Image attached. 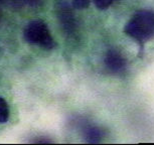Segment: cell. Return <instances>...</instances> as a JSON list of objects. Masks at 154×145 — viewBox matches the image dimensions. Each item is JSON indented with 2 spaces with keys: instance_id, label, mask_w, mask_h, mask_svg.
<instances>
[{
  "instance_id": "ba28073f",
  "label": "cell",
  "mask_w": 154,
  "mask_h": 145,
  "mask_svg": "<svg viewBox=\"0 0 154 145\" xmlns=\"http://www.w3.org/2000/svg\"><path fill=\"white\" fill-rule=\"evenodd\" d=\"M113 0H94L96 7L99 9H107L112 4Z\"/></svg>"
},
{
  "instance_id": "52a82bcc",
  "label": "cell",
  "mask_w": 154,
  "mask_h": 145,
  "mask_svg": "<svg viewBox=\"0 0 154 145\" xmlns=\"http://www.w3.org/2000/svg\"><path fill=\"white\" fill-rule=\"evenodd\" d=\"M91 0H72V5L77 9H85L90 5Z\"/></svg>"
},
{
  "instance_id": "6da1fadb",
  "label": "cell",
  "mask_w": 154,
  "mask_h": 145,
  "mask_svg": "<svg viewBox=\"0 0 154 145\" xmlns=\"http://www.w3.org/2000/svg\"><path fill=\"white\" fill-rule=\"evenodd\" d=\"M125 33L133 39L145 42L154 36V12L137 11L125 25Z\"/></svg>"
},
{
  "instance_id": "9c48e42d",
  "label": "cell",
  "mask_w": 154,
  "mask_h": 145,
  "mask_svg": "<svg viewBox=\"0 0 154 145\" xmlns=\"http://www.w3.org/2000/svg\"><path fill=\"white\" fill-rule=\"evenodd\" d=\"M40 138H42V137H38L37 140L33 141V142H34V143H51V142H53L51 140H48V138H45L43 140H42V139H40Z\"/></svg>"
},
{
  "instance_id": "5b68a950",
  "label": "cell",
  "mask_w": 154,
  "mask_h": 145,
  "mask_svg": "<svg viewBox=\"0 0 154 145\" xmlns=\"http://www.w3.org/2000/svg\"><path fill=\"white\" fill-rule=\"evenodd\" d=\"M59 17L62 22V25L68 33L74 31L75 27V22L74 18V14L69 9V6L66 2H62L59 6Z\"/></svg>"
},
{
  "instance_id": "30bf717a",
  "label": "cell",
  "mask_w": 154,
  "mask_h": 145,
  "mask_svg": "<svg viewBox=\"0 0 154 145\" xmlns=\"http://www.w3.org/2000/svg\"><path fill=\"white\" fill-rule=\"evenodd\" d=\"M4 1H6V0H0V3H2V2H4Z\"/></svg>"
},
{
  "instance_id": "8992f818",
  "label": "cell",
  "mask_w": 154,
  "mask_h": 145,
  "mask_svg": "<svg viewBox=\"0 0 154 145\" xmlns=\"http://www.w3.org/2000/svg\"><path fill=\"white\" fill-rule=\"evenodd\" d=\"M9 118V107L3 98L0 97V123H5Z\"/></svg>"
},
{
  "instance_id": "7a4b0ae2",
  "label": "cell",
  "mask_w": 154,
  "mask_h": 145,
  "mask_svg": "<svg viewBox=\"0 0 154 145\" xmlns=\"http://www.w3.org/2000/svg\"><path fill=\"white\" fill-rule=\"evenodd\" d=\"M23 36L28 43L39 45L45 50H53L56 48V42L48 25L42 20H33L28 23L23 31Z\"/></svg>"
},
{
  "instance_id": "3957f363",
  "label": "cell",
  "mask_w": 154,
  "mask_h": 145,
  "mask_svg": "<svg viewBox=\"0 0 154 145\" xmlns=\"http://www.w3.org/2000/svg\"><path fill=\"white\" fill-rule=\"evenodd\" d=\"M104 63H105L106 69L114 75H119L121 72H124L127 68V62L125 57L114 48L107 51Z\"/></svg>"
},
{
  "instance_id": "277c9868",
  "label": "cell",
  "mask_w": 154,
  "mask_h": 145,
  "mask_svg": "<svg viewBox=\"0 0 154 145\" xmlns=\"http://www.w3.org/2000/svg\"><path fill=\"white\" fill-rule=\"evenodd\" d=\"M80 128L82 130L83 137L87 143H91V144L99 143L103 139L104 133L102 131V129L99 128L98 126L93 125V124H90L88 122H86V121H84L80 125Z\"/></svg>"
}]
</instances>
